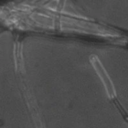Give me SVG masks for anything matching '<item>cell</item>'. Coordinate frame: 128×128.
Segmentation results:
<instances>
[{
    "instance_id": "obj_1",
    "label": "cell",
    "mask_w": 128,
    "mask_h": 128,
    "mask_svg": "<svg viewBox=\"0 0 128 128\" xmlns=\"http://www.w3.org/2000/svg\"><path fill=\"white\" fill-rule=\"evenodd\" d=\"M86 17L103 24L127 30L128 0H73Z\"/></svg>"
}]
</instances>
